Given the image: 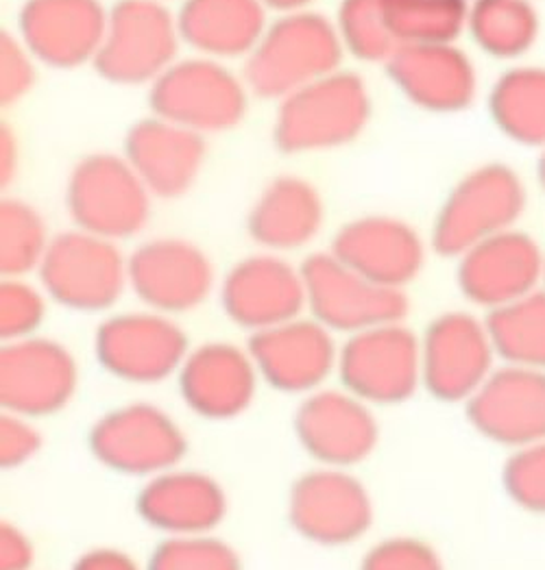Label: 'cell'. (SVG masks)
I'll return each mask as SVG.
<instances>
[{
    "mask_svg": "<svg viewBox=\"0 0 545 570\" xmlns=\"http://www.w3.org/2000/svg\"><path fill=\"white\" fill-rule=\"evenodd\" d=\"M343 42L337 24L312 11L284 13L247 55L245 83L253 95L280 98L339 70Z\"/></svg>",
    "mask_w": 545,
    "mask_h": 570,
    "instance_id": "cell-1",
    "label": "cell"
},
{
    "mask_svg": "<svg viewBox=\"0 0 545 570\" xmlns=\"http://www.w3.org/2000/svg\"><path fill=\"white\" fill-rule=\"evenodd\" d=\"M528 203L526 184L506 164H485L467 173L441 205L432 246L444 257H460L476 244L515 229Z\"/></svg>",
    "mask_w": 545,
    "mask_h": 570,
    "instance_id": "cell-2",
    "label": "cell"
},
{
    "mask_svg": "<svg viewBox=\"0 0 545 570\" xmlns=\"http://www.w3.org/2000/svg\"><path fill=\"white\" fill-rule=\"evenodd\" d=\"M369 116L362 79L337 70L282 100L273 138L284 153L328 150L358 138Z\"/></svg>",
    "mask_w": 545,
    "mask_h": 570,
    "instance_id": "cell-3",
    "label": "cell"
},
{
    "mask_svg": "<svg viewBox=\"0 0 545 570\" xmlns=\"http://www.w3.org/2000/svg\"><path fill=\"white\" fill-rule=\"evenodd\" d=\"M182 42L177 16L157 0H120L107 11L95 68L118 86L153 83L175 63Z\"/></svg>",
    "mask_w": 545,
    "mask_h": 570,
    "instance_id": "cell-4",
    "label": "cell"
},
{
    "mask_svg": "<svg viewBox=\"0 0 545 570\" xmlns=\"http://www.w3.org/2000/svg\"><path fill=\"white\" fill-rule=\"evenodd\" d=\"M149 196L125 157L99 153L75 166L66 188V205L77 229L116 242L145 229Z\"/></svg>",
    "mask_w": 545,
    "mask_h": 570,
    "instance_id": "cell-5",
    "label": "cell"
},
{
    "mask_svg": "<svg viewBox=\"0 0 545 570\" xmlns=\"http://www.w3.org/2000/svg\"><path fill=\"white\" fill-rule=\"evenodd\" d=\"M305 309L334 333H358L385 323H401L408 314L403 289L376 284L332 253L310 255L301 266Z\"/></svg>",
    "mask_w": 545,
    "mask_h": 570,
    "instance_id": "cell-6",
    "label": "cell"
},
{
    "mask_svg": "<svg viewBox=\"0 0 545 570\" xmlns=\"http://www.w3.org/2000/svg\"><path fill=\"white\" fill-rule=\"evenodd\" d=\"M155 116L195 134H216L236 127L247 111V83L218 61H175L150 86Z\"/></svg>",
    "mask_w": 545,
    "mask_h": 570,
    "instance_id": "cell-7",
    "label": "cell"
},
{
    "mask_svg": "<svg viewBox=\"0 0 545 570\" xmlns=\"http://www.w3.org/2000/svg\"><path fill=\"white\" fill-rule=\"evenodd\" d=\"M38 273L52 301L86 314L109 309L129 285L127 259L116 242L81 229L50 239Z\"/></svg>",
    "mask_w": 545,
    "mask_h": 570,
    "instance_id": "cell-8",
    "label": "cell"
},
{
    "mask_svg": "<svg viewBox=\"0 0 545 570\" xmlns=\"http://www.w3.org/2000/svg\"><path fill=\"white\" fill-rule=\"evenodd\" d=\"M337 371L343 387L369 405L403 403L424 385L421 337L401 323L351 333Z\"/></svg>",
    "mask_w": 545,
    "mask_h": 570,
    "instance_id": "cell-9",
    "label": "cell"
},
{
    "mask_svg": "<svg viewBox=\"0 0 545 570\" xmlns=\"http://www.w3.org/2000/svg\"><path fill=\"white\" fill-rule=\"evenodd\" d=\"M499 366L487 318L444 312L421 335L424 387L444 403H467Z\"/></svg>",
    "mask_w": 545,
    "mask_h": 570,
    "instance_id": "cell-10",
    "label": "cell"
},
{
    "mask_svg": "<svg viewBox=\"0 0 545 570\" xmlns=\"http://www.w3.org/2000/svg\"><path fill=\"white\" fill-rule=\"evenodd\" d=\"M88 440L103 466L129 476H155L177 469L188 451L184 429L150 403L107 412L90 429Z\"/></svg>",
    "mask_w": 545,
    "mask_h": 570,
    "instance_id": "cell-11",
    "label": "cell"
},
{
    "mask_svg": "<svg viewBox=\"0 0 545 570\" xmlns=\"http://www.w3.org/2000/svg\"><path fill=\"white\" fill-rule=\"evenodd\" d=\"M191 353L188 335L166 314L125 312L100 323L95 355L116 380L150 385L179 373Z\"/></svg>",
    "mask_w": 545,
    "mask_h": 570,
    "instance_id": "cell-12",
    "label": "cell"
},
{
    "mask_svg": "<svg viewBox=\"0 0 545 570\" xmlns=\"http://www.w3.org/2000/svg\"><path fill=\"white\" fill-rule=\"evenodd\" d=\"M79 387L72 353L49 337L2 342L0 405L27 419H45L64 410Z\"/></svg>",
    "mask_w": 545,
    "mask_h": 570,
    "instance_id": "cell-13",
    "label": "cell"
},
{
    "mask_svg": "<svg viewBox=\"0 0 545 570\" xmlns=\"http://www.w3.org/2000/svg\"><path fill=\"white\" fill-rule=\"evenodd\" d=\"M373 499L348 469L321 466L299 476L289 494V521L301 538L321 547L360 540L373 523Z\"/></svg>",
    "mask_w": 545,
    "mask_h": 570,
    "instance_id": "cell-14",
    "label": "cell"
},
{
    "mask_svg": "<svg viewBox=\"0 0 545 570\" xmlns=\"http://www.w3.org/2000/svg\"><path fill=\"white\" fill-rule=\"evenodd\" d=\"M545 250L526 232L508 229L458 257L456 282L463 296L485 309H499L544 287Z\"/></svg>",
    "mask_w": 545,
    "mask_h": 570,
    "instance_id": "cell-15",
    "label": "cell"
},
{
    "mask_svg": "<svg viewBox=\"0 0 545 570\" xmlns=\"http://www.w3.org/2000/svg\"><path fill=\"white\" fill-rule=\"evenodd\" d=\"M478 435L508 451L545 440V371L499 364L465 403Z\"/></svg>",
    "mask_w": 545,
    "mask_h": 570,
    "instance_id": "cell-16",
    "label": "cell"
},
{
    "mask_svg": "<svg viewBox=\"0 0 545 570\" xmlns=\"http://www.w3.org/2000/svg\"><path fill=\"white\" fill-rule=\"evenodd\" d=\"M295 433L303 451L321 466L349 469L376 451L380 428L371 405L346 387H319L301 401Z\"/></svg>",
    "mask_w": 545,
    "mask_h": 570,
    "instance_id": "cell-17",
    "label": "cell"
},
{
    "mask_svg": "<svg viewBox=\"0 0 545 570\" xmlns=\"http://www.w3.org/2000/svg\"><path fill=\"white\" fill-rule=\"evenodd\" d=\"M247 351L260 380L289 394L319 390L339 368L341 353L334 332L312 316H299L278 327L251 333Z\"/></svg>",
    "mask_w": 545,
    "mask_h": 570,
    "instance_id": "cell-18",
    "label": "cell"
},
{
    "mask_svg": "<svg viewBox=\"0 0 545 570\" xmlns=\"http://www.w3.org/2000/svg\"><path fill=\"white\" fill-rule=\"evenodd\" d=\"M127 268L136 296L166 316L195 309L214 287L212 262L188 239H149L134 250Z\"/></svg>",
    "mask_w": 545,
    "mask_h": 570,
    "instance_id": "cell-19",
    "label": "cell"
},
{
    "mask_svg": "<svg viewBox=\"0 0 545 570\" xmlns=\"http://www.w3.org/2000/svg\"><path fill=\"white\" fill-rule=\"evenodd\" d=\"M221 301L230 321L251 333L289 323L305 309L301 268L278 255L247 257L227 273Z\"/></svg>",
    "mask_w": 545,
    "mask_h": 570,
    "instance_id": "cell-20",
    "label": "cell"
},
{
    "mask_svg": "<svg viewBox=\"0 0 545 570\" xmlns=\"http://www.w3.org/2000/svg\"><path fill=\"white\" fill-rule=\"evenodd\" d=\"M177 377L182 399L197 416L232 421L253 403L260 373L247 348L207 342L191 348Z\"/></svg>",
    "mask_w": 545,
    "mask_h": 570,
    "instance_id": "cell-21",
    "label": "cell"
},
{
    "mask_svg": "<svg viewBox=\"0 0 545 570\" xmlns=\"http://www.w3.org/2000/svg\"><path fill=\"white\" fill-rule=\"evenodd\" d=\"M20 40L52 68H75L95 61L107 11L99 0H27L20 11Z\"/></svg>",
    "mask_w": 545,
    "mask_h": 570,
    "instance_id": "cell-22",
    "label": "cell"
},
{
    "mask_svg": "<svg viewBox=\"0 0 545 570\" xmlns=\"http://www.w3.org/2000/svg\"><path fill=\"white\" fill-rule=\"evenodd\" d=\"M330 253L362 277L397 289L410 284L426 264V246L419 234L387 216L351 220L339 229Z\"/></svg>",
    "mask_w": 545,
    "mask_h": 570,
    "instance_id": "cell-23",
    "label": "cell"
},
{
    "mask_svg": "<svg viewBox=\"0 0 545 570\" xmlns=\"http://www.w3.org/2000/svg\"><path fill=\"white\" fill-rule=\"evenodd\" d=\"M387 70L410 102L437 114L467 109L478 92L476 66L454 42L397 48Z\"/></svg>",
    "mask_w": 545,
    "mask_h": 570,
    "instance_id": "cell-24",
    "label": "cell"
},
{
    "mask_svg": "<svg viewBox=\"0 0 545 570\" xmlns=\"http://www.w3.org/2000/svg\"><path fill=\"white\" fill-rule=\"evenodd\" d=\"M136 508L145 523L166 535H201L223 523L227 497L214 476L171 469L149 476Z\"/></svg>",
    "mask_w": 545,
    "mask_h": 570,
    "instance_id": "cell-25",
    "label": "cell"
},
{
    "mask_svg": "<svg viewBox=\"0 0 545 570\" xmlns=\"http://www.w3.org/2000/svg\"><path fill=\"white\" fill-rule=\"evenodd\" d=\"M205 157L203 136L153 116L134 125L125 138V159L150 194L175 198L197 181Z\"/></svg>",
    "mask_w": 545,
    "mask_h": 570,
    "instance_id": "cell-26",
    "label": "cell"
},
{
    "mask_svg": "<svg viewBox=\"0 0 545 570\" xmlns=\"http://www.w3.org/2000/svg\"><path fill=\"white\" fill-rule=\"evenodd\" d=\"M260 0H184L177 13L182 42L205 57L249 55L266 31Z\"/></svg>",
    "mask_w": 545,
    "mask_h": 570,
    "instance_id": "cell-27",
    "label": "cell"
},
{
    "mask_svg": "<svg viewBox=\"0 0 545 570\" xmlns=\"http://www.w3.org/2000/svg\"><path fill=\"white\" fill-rule=\"evenodd\" d=\"M323 216V200L308 181L280 177L255 200L249 234L269 250H295L319 234Z\"/></svg>",
    "mask_w": 545,
    "mask_h": 570,
    "instance_id": "cell-28",
    "label": "cell"
},
{
    "mask_svg": "<svg viewBox=\"0 0 545 570\" xmlns=\"http://www.w3.org/2000/svg\"><path fill=\"white\" fill-rule=\"evenodd\" d=\"M489 114L508 140L544 148V66H515L506 70L492 88Z\"/></svg>",
    "mask_w": 545,
    "mask_h": 570,
    "instance_id": "cell-29",
    "label": "cell"
},
{
    "mask_svg": "<svg viewBox=\"0 0 545 570\" xmlns=\"http://www.w3.org/2000/svg\"><path fill=\"white\" fill-rule=\"evenodd\" d=\"M467 31L497 59H519L537 45L542 18L533 0H474Z\"/></svg>",
    "mask_w": 545,
    "mask_h": 570,
    "instance_id": "cell-30",
    "label": "cell"
},
{
    "mask_svg": "<svg viewBox=\"0 0 545 570\" xmlns=\"http://www.w3.org/2000/svg\"><path fill=\"white\" fill-rule=\"evenodd\" d=\"M499 364L545 371V287L489 312Z\"/></svg>",
    "mask_w": 545,
    "mask_h": 570,
    "instance_id": "cell-31",
    "label": "cell"
},
{
    "mask_svg": "<svg viewBox=\"0 0 545 570\" xmlns=\"http://www.w3.org/2000/svg\"><path fill=\"white\" fill-rule=\"evenodd\" d=\"M397 47L451 45L467 31V0H382Z\"/></svg>",
    "mask_w": 545,
    "mask_h": 570,
    "instance_id": "cell-32",
    "label": "cell"
},
{
    "mask_svg": "<svg viewBox=\"0 0 545 570\" xmlns=\"http://www.w3.org/2000/svg\"><path fill=\"white\" fill-rule=\"evenodd\" d=\"M49 246L47 223L31 205L13 198L0 203V273L4 279H22L38 271Z\"/></svg>",
    "mask_w": 545,
    "mask_h": 570,
    "instance_id": "cell-33",
    "label": "cell"
},
{
    "mask_svg": "<svg viewBox=\"0 0 545 570\" xmlns=\"http://www.w3.org/2000/svg\"><path fill=\"white\" fill-rule=\"evenodd\" d=\"M337 29L346 50L362 61L387 63L399 48L387 27L382 0H343Z\"/></svg>",
    "mask_w": 545,
    "mask_h": 570,
    "instance_id": "cell-34",
    "label": "cell"
},
{
    "mask_svg": "<svg viewBox=\"0 0 545 570\" xmlns=\"http://www.w3.org/2000/svg\"><path fill=\"white\" fill-rule=\"evenodd\" d=\"M147 570H243L232 544L212 533L168 535L150 553Z\"/></svg>",
    "mask_w": 545,
    "mask_h": 570,
    "instance_id": "cell-35",
    "label": "cell"
},
{
    "mask_svg": "<svg viewBox=\"0 0 545 570\" xmlns=\"http://www.w3.org/2000/svg\"><path fill=\"white\" fill-rule=\"evenodd\" d=\"M502 485L519 510L545 517V440L510 451L502 466Z\"/></svg>",
    "mask_w": 545,
    "mask_h": 570,
    "instance_id": "cell-36",
    "label": "cell"
},
{
    "mask_svg": "<svg viewBox=\"0 0 545 570\" xmlns=\"http://www.w3.org/2000/svg\"><path fill=\"white\" fill-rule=\"evenodd\" d=\"M47 316V303L40 289L22 279L0 284V337L16 342L36 335Z\"/></svg>",
    "mask_w": 545,
    "mask_h": 570,
    "instance_id": "cell-37",
    "label": "cell"
},
{
    "mask_svg": "<svg viewBox=\"0 0 545 570\" xmlns=\"http://www.w3.org/2000/svg\"><path fill=\"white\" fill-rule=\"evenodd\" d=\"M360 570H446L439 551L421 538L397 535L373 544Z\"/></svg>",
    "mask_w": 545,
    "mask_h": 570,
    "instance_id": "cell-38",
    "label": "cell"
},
{
    "mask_svg": "<svg viewBox=\"0 0 545 570\" xmlns=\"http://www.w3.org/2000/svg\"><path fill=\"white\" fill-rule=\"evenodd\" d=\"M33 419L2 412L0 416V466L13 471L31 462L42 449V435L31 423Z\"/></svg>",
    "mask_w": 545,
    "mask_h": 570,
    "instance_id": "cell-39",
    "label": "cell"
},
{
    "mask_svg": "<svg viewBox=\"0 0 545 570\" xmlns=\"http://www.w3.org/2000/svg\"><path fill=\"white\" fill-rule=\"evenodd\" d=\"M33 55L7 33L0 38V102L11 105L27 95L33 86Z\"/></svg>",
    "mask_w": 545,
    "mask_h": 570,
    "instance_id": "cell-40",
    "label": "cell"
},
{
    "mask_svg": "<svg viewBox=\"0 0 545 570\" xmlns=\"http://www.w3.org/2000/svg\"><path fill=\"white\" fill-rule=\"evenodd\" d=\"M33 544L29 535L9 521L0 523V570H31Z\"/></svg>",
    "mask_w": 545,
    "mask_h": 570,
    "instance_id": "cell-41",
    "label": "cell"
},
{
    "mask_svg": "<svg viewBox=\"0 0 545 570\" xmlns=\"http://www.w3.org/2000/svg\"><path fill=\"white\" fill-rule=\"evenodd\" d=\"M72 570H140L136 560L118 549H93L84 553Z\"/></svg>",
    "mask_w": 545,
    "mask_h": 570,
    "instance_id": "cell-42",
    "label": "cell"
},
{
    "mask_svg": "<svg viewBox=\"0 0 545 570\" xmlns=\"http://www.w3.org/2000/svg\"><path fill=\"white\" fill-rule=\"evenodd\" d=\"M0 175H2V184H7V177L11 179V173H13V166H16V148H13V140L9 136V131L2 129V136H0Z\"/></svg>",
    "mask_w": 545,
    "mask_h": 570,
    "instance_id": "cell-43",
    "label": "cell"
},
{
    "mask_svg": "<svg viewBox=\"0 0 545 570\" xmlns=\"http://www.w3.org/2000/svg\"><path fill=\"white\" fill-rule=\"evenodd\" d=\"M264 7L284 11V13H293V11H303L312 0H260Z\"/></svg>",
    "mask_w": 545,
    "mask_h": 570,
    "instance_id": "cell-44",
    "label": "cell"
},
{
    "mask_svg": "<svg viewBox=\"0 0 545 570\" xmlns=\"http://www.w3.org/2000/svg\"><path fill=\"white\" fill-rule=\"evenodd\" d=\"M537 179H539V186L545 191V146L542 148V155H539V161H537Z\"/></svg>",
    "mask_w": 545,
    "mask_h": 570,
    "instance_id": "cell-45",
    "label": "cell"
},
{
    "mask_svg": "<svg viewBox=\"0 0 545 570\" xmlns=\"http://www.w3.org/2000/svg\"><path fill=\"white\" fill-rule=\"evenodd\" d=\"M544 287H545V273H544Z\"/></svg>",
    "mask_w": 545,
    "mask_h": 570,
    "instance_id": "cell-46",
    "label": "cell"
},
{
    "mask_svg": "<svg viewBox=\"0 0 545 570\" xmlns=\"http://www.w3.org/2000/svg\"><path fill=\"white\" fill-rule=\"evenodd\" d=\"M157 2H164V0H157Z\"/></svg>",
    "mask_w": 545,
    "mask_h": 570,
    "instance_id": "cell-47",
    "label": "cell"
},
{
    "mask_svg": "<svg viewBox=\"0 0 545 570\" xmlns=\"http://www.w3.org/2000/svg\"><path fill=\"white\" fill-rule=\"evenodd\" d=\"M533 2H535V0H533Z\"/></svg>",
    "mask_w": 545,
    "mask_h": 570,
    "instance_id": "cell-48",
    "label": "cell"
}]
</instances>
